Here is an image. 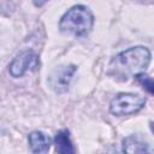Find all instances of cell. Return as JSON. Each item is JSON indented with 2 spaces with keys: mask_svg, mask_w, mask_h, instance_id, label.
Masks as SVG:
<instances>
[{
  "mask_svg": "<svg viewBox=\"0 0 154 154\" xmlns=\"http://www.w3.org/2000/svg\"><path fill=\"white\" fill-rule=\"evenodd\" d=\"M149 128H150V131L154 134V122H150V125H149Z\"/></svg>",
  "mask_w": 154,
  "mask_h": 154,
  "instance_id": "cell-11",
  "label": "cell"
},
{
  "mask_svg": "<svg viewBox=\"0 0 154 154\" xmlns=\"http://www.w3.org/2000/svg\"><path fill=\"white\" fill-rule=\"evenodd\" d=\"M149 63L150 52L148 48L143 46L131 47L112 58L107 66V75L117 81L124 82L144 72Z\"/></svg>",
  "mask_w": 154,
  "mask_h": 154,
  "instance_id": "cell-1",
  "label": "cell"
},
{
  "mask_svg": "<svg viewBox=\"0 0 154 154\" xmlns=\"http://www.w3.org/2000/svg\"><path fill=\"white\" fill-rule=\"evenodd\" d=\"M54 143H55L57 152L60 154H72L76 152V148L73 147L72 141L70 138V132L66 129L59 130L55 134Z\"/></svg>",
  "mask_w": 154,
  "mask_h": 154,
  "instance_id": "cell-7",
  "label": "cell"
},
{
  "mask_svg": "<svg viewBox=\"0 0 154 154\" xmlns=\"http://www.w3.org/2000/svg\"><path fill=\"white\" fill-rule=\"evenodd\" d=\"M28 142L31 152L34 153H47L51 148L52 140L48 135L42 131H32L28 136Z\"/></svg>",
  "mask_w": 154,
  "mask_h": 154,
  "instance_id": "cell-6",
  "label": "cell"
},
{
  "mask_svg": "<svg viewBox=\"0 0 154 154\" xmlns=\"http://www.w3.org/2000/svg\"><path fill=\"white\" fill-rule=\"evenodd\" d=\"M149 150L148 143L137 135H131L123 140V152L125 153H147Z\"/></svg>",
  "mask_w": 154,
  "mask_h": 154,
  "instance_id": "cell-8",
  "label": "cell"
},
{
  "mask_svg": "<svg viewBox=\"0 0 154 154\" xmlns=\"http://www.w3.org/2000/svg\"><path fill=\"white\" fill-rule=\"evenodd\" d=\"M94 25V16L84 5H76L67 10L60 18L59 29L63 34L75 37L85 36Z\"/></svg>",
  "mask_w": 154,
  "mask_h": 154,
  "instance_id": "cell-2",
  "label": "cell"
},
{
  "mask_svg": "<svg viewBox=\"0 0 154 154\" xmlns=\"http://www.w3.org/2000/svg\"><path fill=\"white\" fill-rule=\"evenodd\" d=\"M40 66L38 55L32 51H24L18 54L8 65V71L12 77H22L25 72L36 70Z\"/></svg>",
  "mask_w": 154,
  "mask_h": 154,
  "instance_id": "cell-5",
  "label": "cell"
},
{
  "mask_svg": "<svg viewBox=\"0 0 154 154\" xmlns=\"http://www.w3.org/2000/svg\"><path fill=\"white\" fill-rule=\"evenodd\" d=\"M47 0H34V5L35 6H42Z\"/></svg>",
  "mask_w": 154,
  "mask_h": 154,
  "instance_id": "cell-10",
  "label": "cell"
},
{
  "mask_svg": "<svg viewBox=\"0 0 154 154\" xmlns=\"http://www.w3.org/2000/svg\"><path fill=\"white\" fill-rule=\"evenodd\" d=\"M76 70L77 67L72 64L60 65L55 67L48 76V84L52 88V90L55 91L57 94L66 93L69 90L70 82Z\"/></svg>",
  "mask_w": 154,
  "mask_h": 154,
  "instance_id": "cell-4",
  "label": "cell"
},
{
  "mask_svg": "<svg viewBox=\"0 0 154 154\" xmlns=\"http://www.w3.org/2000/svg\"><path fill=\"white\" fill-rule=\"evenodd\" d=\"M136 77H137L138 83H140V84H141V85H142L149 94L154 95V79L150 78L149 76L144 75L143 72H142V73H138Z\"/></svg>",
  "mask_w": 154,
  "mask_h": 154,
  "instance_id": "cell-9",
  "label": "cell"
},
{
  "mask_svg": "<svg viewBox=\"0 0 154 154\" xmlns=\"http://www.w3.org/2000/svg\"><path fill=\"white\" fill-rule=\"evenodd\" d=\"M146 99L140 94L120 93L114 96L109 103V111L114 116H130L135 114L144 107Z\"/></svg>",
  "mask_w": 154,
  "mask_h": 154,
  "instance_id": "cell-3",
  "label": "cell"
}]
</instances>
